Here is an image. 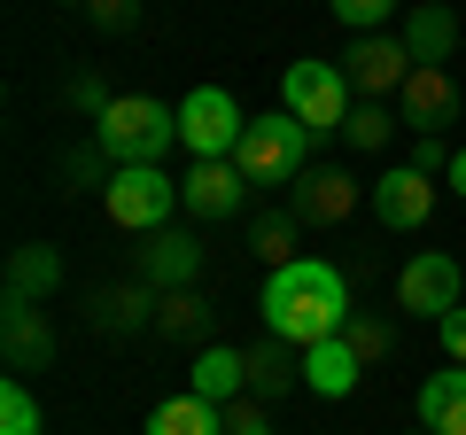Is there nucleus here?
I'll use <instances>...</instances> for the list:
<instances>
[{
    "label": "nucleus",
    "mask_w": 466,
    "mask_h": 435,
    "mask_svg": "<svg viewBox=\"0 0 466 435\" xmlns=\"http://www.w3.org/2000/svg\"><path fill=\"white\" fill-rule=\"evenodd\" d=\"M404 47H412V63H451V47H459V16H451L443 0H412V16H404Z\"/></svg>",
    "instance_id": "obj_17"
},
{
    "label": "nucleus",
    "mask_w": 466,
    "mask_h": 435,
    "mask_svg": "<svg viewBox=\"0 0 466 435\" xmlns=\"http://www.w3.org/2000/svg\"><path fill=\"white\" fill-rule=\"evenodd\" d=\"M171 140H179V109L156 101V94H116L94 117V148L109 156V171L116 164H156Z\"/></svg>",
    "instance_id": "obj_2"
},
{
    "label": "nucleus",
    "mask_w": 466,
    "mask_h": 435,
    "mask_svg": "<svg viewBox=\"0 0 466 435\" xmlns=\"http://www.w3.org/2000/svg\"><path fill=\"white\" fill-rule=\"evenodd\" d=\"M148 435H226V404H210V397H164L148 412Z\"/></svg>",
    "instance_id": "obj_21"
},
{
    "label": "nucleus",
    "mask_w": 466,
    "mask_h": 435,
    "mask_svg": "<svg viewBox=\"0 0 466 435\" xmlns=\"http://www.w3.org/2000/svg\"><path fill=\"white\" fill-rule=\"evenodd\" d=\"M179 195H187V210H195V218H233L241 202H249V179H241V164L226 156V164H195L179 179Z\"/></svg>",
    "instance_id": "obj_14"
},
{
    "label": "nucleus",
    "mask_w": 466,
    "mask_h": 435,
    "mask_svg": "<svg viewBox=\"0 0 466 435\" xmlns=\"http://www.w3.org/2000/svg\"><path fill=\"white\" fill-rule=\"evenodd\" d=\"M451 156H459L451 140H435V133H412V156H404V164H412V171H428V179H443V171H451Z\"/></svg>",
    "instance_id": "obj_28"
},
{
    "label": "nucleus",
    "mask_w": 466,
    "mask_h": 435,
    "mask_svg": "<svg viewBox=\"0 0 466 435\" xmlns=\"http://www.w3.org/2000/svg\"><path fill=\"white\" fill-rule=\"evenodd\" d=\"M342 140H350L358 156H381L389 140H397V117H389L381 101H358V109H350V125H342Z\"/></svg>",
    "instance_id": "obj_26"
},
{
    "label": "nucleus",
    "mask_w": 466,
    "mask_h": 435,
    "mask_svg": "<svg viewBox=\"0 0 466 435\" xmlns=\"http://www.w3.org/2000/svg\"><path fill=\"white\" fill-rule=\"evenodd\" d=\"M342 78H350V94H358V101H381V94H397V86L412 78V47L389 39V32H358V39H350V55H342Z\"/></svg>",
    "instance_id": "obj_8"
},
{
    "label": "nucleus",
    "mask_w": 466,
    "mask_h": 435,
    "mask_svg": "<svg viewBox=\"0 0 466 435\" xmlns=\"http://www.w3.org/2000/svg\"><path fill=\"white\" fill-rule=\"evenodd\" d=\"M187 389L210 404H241L249 397V350H233V342H210V350L195 358V373H187Z\"/></svg>",
    "instance_id": "obj_16"
},
{
    "label": "nucleus",
    "mask_w": 466,
    "mask_h": 435,
    "mask_svg": "<svg viewBox=\"0 0 466 435\" xmlns=\"http://www.w3.org/2000/svg\"><path fill=\"white\" fill-rule=\"evenodd\" d=\"M342 342H350V350H358V358L373 366V358H389V342H397V327H389V319H350V327H342Z\"/></svg>",
    "instance_id": "obj_27"
},
{
    "label": "nucleus",
    "mask_w": 466,
    "mask_h": 435,
    "mask_svg": "<svg viewBox=\"0 0 466 435\" xmlns=\"http://www.w3.org/2000/svg\"><path fill=\"white\" fill-rule=\"evenodd\" d=\"M133 280H148L156 296H171V288H195V280H202V241L187 234V226L140 234V249H133Z\"/></svg>",
    "instance_id": "obj_10"
},
{
    "label": "nucleus",
    "mask_w": 466,
    "mask_h": 435,
    "mask_svg": "<svg viewBox=\"0 0 466 435\" xmlns=\"http://www.w3.org/2000/svg\"><path fill=\"white\" fill-rule=\"evenodd\" d=\"M459 288H466L459 257L420 249L412 265L397 272V311H412V319H451V311H459Z\"/></svg>",
    "instance_id": "obj_7"
},
{
    "label": "nucleus",
    "mask_w": 466,
    "mask_h": 435,
    "mask_svg": "<svg viewBox=\"0 0 466 435\" xmlns=\"http://www.w3.org/2000/svg\"><path fill=\"white\" fill-rule=\"evenodd\" d=\"M55 288H63V257H55L47 241L8 249V296H16V303H47Z\"/></svg>",
    "instance_id": "obj_19"
},
{
    "label": "nucleus",
    "mask_w": 466,
    "mask_h": 435,
    "mask_svg": "<svg viewBox=\"0 0 466 435\" xmlns=\"http://www.w3.org/2000/svg\"><path fill=\"white\" fill-rule=\"evenodd\" d=\"M226 435H272V420H265V404H257V397H241V404H226Z\"/></svg>",
    "instance_id": "obj_32"
},
{
    "label": "nucleus",
    "mask_w": 466,
    "mask_h": 435,
    "mask_svg": "<svg viewBox=\"0 0 466 435\" xmlns=\"http://www.w3.org/2000/svg\"><path fill=\"white\" fill-rule=\"evenodd\" d=\"M420 428H435V435H466V366L428 373V381H420Z\"/></svg>",
    "instance_id": "obj_20"
},
{
    "label": "nucleus",
    "mask_w": 466,
    "mask_h": 435,
    "mask_svg": "<svg viewBox=\"0 0 466 435\" xmlns=\"http://www.w3.org/2000/svg\"><path fill=\"white\" fill-rule=\"evenodd\" d=\"M241 133H249V117H241V101H233L226 86H195V94L179 101V148L195 156V164H226V156L241 148Z\"/></svg>",
    "instance_id": "obj_6"
},
{
    "label": "nucleus",
    "mask_w": 466,
    "mask_h": 435,
    "mask_svg": "<svg viewBox=\"0 0 466 435\" xmlns=\"http://www.w3.org/2000/svg\"><path fill=\"white\" fill-rule=\"evenodd\" d=\"M109 101H116V94H109V86L94 78V70H78V78H70V109H86V117H101Z\"/></svg>",
    "instance_id": "obj_31"
},
{
    "label": "nucleus",
    "mask_w": 466,
    "mask_h": 435,
    "mask_svg": "<svg viewBox=\"0 0 466 435\" xmlns=\"http://www.w3.org/2000/svg\"><path fill=\"white\" fill-rule=\"evenodd\" d=\"M397 101H404V125H412V133H435V140H443L451 125H459V109H466L451 63H412V78L397 86Z\"/></svg>",
    "instance_id": "obj_9"
},
{
    "label": "nucleus",
    "mask_w": 466,
    "mask_h": 435,
    "mask_svg": "<svg viewBox=\"0 0 466 435\" xmlns=\"http://www.w3.org/2000/svg\"><path fill=\"white\" fill-rule=\"evenodd\" d=\"M327 8L350 24V32H381V16L397 8V0H327Z\"/></svg>",
    "instance_id": "obj_29"
},
{
    "label": "nucleus",
    "mask_w": 466,
    "mask_h": 435,
    "mask_svg": "<svg viewBox=\"0 0 466 435\" xmlns=\"http://www.w3.org/2000/svg\"><path fill=\"white\" fill-rule=\"evenodd\" d=\"M303 381V350H296V342H257V350H249V397H288V389H296Z\"/></svg>",
    "instance_id": "obj_22"
},
{
    "label": "nucleus",
    "mask_w": 466,
    "mask_h": 435,
    "mask_svg": "<svg viewBox=\"0 0 466 435\" xmlns=\"http://www.w3.org/2000/svg\"><path fill=\"white\" fill-rule=\"evenodd\" d=\"M156 303L164 296L148 280H125V288H101L86 319H94V335H140V327H156Z\"/></svg>",
    "instance_id": "obj_15"
},
{
    "label": "nucleus",
    "mask_w": 466,
    "mask_h": 435,
    "mask_svg": "<svg viewBox=\"0 0 466 435\" xmlns=\"http://www.w3.org/2000/svg\"><path fill=\"white\" fill-rule=\"evenodd\" d=\"M101 202H109V226H125V234H164L187 195H179V179L164 164H116L109 187H101Z\"/></svg>",
    "instance_id": "obj_5"
},
{
    "label": "nucleus",
    "mask_w": 466,
    "mask_h": 435,
    "mask_svg": "<svg viewBox=\"0 0 466 435\" xmlns=\"http://www.w3.org/2000/svg\"><path fill=\"white\" fill-rule=\"evenodd\" d=\"M202 327H210V303H202L195 288H171V296L156 303V335L164 342H195Z\"/></svg>",
    "instance_id": "obj_23"
},
{
    "label": "nucleus",
    "mask_w": 466,
    "mask_h": 435,
    "mask_svg": "<svg viewBox=\"0 0 466 435\" xmlns=\"http://www.w3.org/2000/svg\"><path fill=\"white\" fill-rule=\"evenodd\" d=\"M86 16H94L101 32H133V24H140V0H86Z\"/></svg>",
    "instance_id": "obj_30"
},
{
    "label": "nucleus",
    "mask_w": 466,
    "mask_h": 435,
    "mask_svg": "<svg viewBox=\"0 0 466 435\" xmlns=\"http://www.w3.org/2000/svg\"><path fill=\"white\" fill-rule=\"evenodd\" d=\"M0 435H47V420H39V397L24 373H8L0 381Z\"/></svg>",
    "instance_id": "obj_25"
},
{
    "label": "nucleus",
    "mask_w": 466,
    "mask_h": 435,
    "mask_svg": "<svg viewBox=\"0 0 466 435\" xmlns=\"http://www.w3.org/2000/svg\"><path fill=\"white\" fill-rule=\"evenodd\" d=\"M0 358H8V373H47L55 366V319H47V303H16V296H8V311H0Z\"/></svg>",
    "instance_id": "obj_12"
},
{
    "label": "nucleus",
    "mask_w": 466,
    "mask_h": 435,
    "mask_svg": "<svg viewBox=\"0 0 466 435\" xmlns=\"http://www.w3.org/2000/svg\"><path fill=\"white\" fill-rule=\"evenodd\" d=\"M358 373H366V358L350 350L342 335L303 350V389H311V397H350V389H358Z\"/></svg>",
    "instance_id": "obj_18"
},
{
    "label": "nucleus",
    "mask_w": 466,
    "mask_h": 435,
    "mask_svg": "<svg viewBox=\"0 0 466 435\" xmlns=\"http://www.w3.org/2000/svg\"><path fill=\"white\" fill-rule=\"evenodd\" d=\"M443 179H451V187H459V195H466V148L451 156V171H443Z\"/></svg>",
    "instance_id": "obj_35"
},
{
    "label": "nucleus",
    "mask_w": 466,
    "mask_h": 435,
    "mask_svg": "<svg viewBox=\"0 0 466 435\" xmlns=\"http://www.w3.org/2000/svg\"><path fill=\"white\" fill-rule=\"evenodd\" d=\"M435 335H443V358H451V366H466V303H459L451 319H435Z\"/></svg>",
    "instance_id": "obj_33"
},
{
    "label": "nucleus",
    "mask_w": 466,
    "mask_h": 435,
    "mask_svg": "<svg viewBox=\"0 0 466 435\" xmlns=\"http://www.w3.org/2000/svg\"><path fill=\"white\" fill-rule=\"evenodd\" d=\"M303 156H311V125L288 117V109H272V117H249L233 164H241L249 187H296L303 179Z\"/></svg>",
    "instance_id": "obj_3"
},
{
    "label": "nucleus",
    "mask_w": 466,
    "mask_h": 435,
    "mask_svg": "<svg viewBox=\"0 0 466 435\" xmlns=\"http://www.w3.org/2000/svg\"><path fill=\"white\" fill-rule=\"evenodd\" d=\"M280 109L311 125V140H327V133H342V125H350L358 94H350L342 63H319V55H303V63L280 70Z\"/></svg>",
    "instance_id": "obj_4"
},
{
    "label": "nucleus",
    "mask_w": 466,
    "mask_h": 435,
    "mask_svg": "<svg viewBox=\"0 0 466 435\" xmlns=\"http://www.w3.org/2000/svg\"><path fill=\"white\" fill-rule=\"evenodd\" d=\"M366 195H373V218L397 226V234H420V226L435 218V179H428V171H412V164H389Z\"/></svg>",
    "instance_id": "obj_11"
},
{
    "label": "nucleus",
    "mask_w": 466,
    "mask_h": 435,
    "mask_svg": "<svg viewBox=\"0 0 466 435\" xmlns=\"http://www.w3.org/2000/svg\"><path fill=\"white\" fill-rule=\"evenodd\" d=\"M412 435H435V428H412Z\"/></svg>",
    "instance_id": "obj_36"
},
{
    "label": "nucleus",
    "mask_w": 466,
    "mask_h": 435,
    "mask_svg": "<svg viewBox=\"0 0 466 435\" xmlns=\"http://www.w3.org/2000/svg\"><path fill=\"white\" fill-rule=\"evenodd\" d=\"M257 311H265V335L272 342L311 350V342H334L350 327V280L327 265V257H296V265H280L265 280Z\"/></svg>",
    "instance_id": "obj_1"
},
{
    "label": "nucleus",
    "mask_w": 466,
    "mask_h": 435,
    "mask_svg": "<svg viewBox=\"0 0 466 435\" xmlns=\"http://www.w3.org/2000/svg\"><path fill=\"white\" fill-rule=\"evenodd\" d=\"M78 8H86V0H78Z\"/></svg>",
    "instance_id": "obj_37"
},
{
    "label": "nucleus",
    "mask_w": 466,
    "mask_h": 435,
    "mask_svg": "<svg viewBox=\"0 0 466 435\" xmlns=\"http://www.w3.org/2000/svg\"><path fill=\"white\" fill-rule=\"evenodd\" d=\"M296 226H303L296 210H265V218H257V226H249V249L265 257L272 272H280V265H296Z\"/></svg>",
    "instance_id": "obj_24"
},
{
    "label": "nucleus",
    "mask_w": 466,
    "mask_h": 435,
    "mask_svg": "<svg viewBox=\"0 0 466 435\" xmlns=\"http://www.w3.org/2000/svg\"><path fill=\"white\" fill-rule=\"evenodd\" d=\"M101 164H109L101 148H70V179H78V187H109V179H101Z\"/></svg>",
    "instance_id": "obj_34"
},
{
    "label": "nucleus",
    "mask_w": 466,
    "mask_h": 435,
    "mask_svg": "<svg viewBox=\"0 0 466 435\" xmlns=\"http://www.w3.org/2000/svg\"><path fill=\"white\" fill-rule=\"evenodd\" d=\"M288 210H296L303 226H342V218L358 210V179H350V171H303L296 195H288Z\"/></svg>",
    "instance_id": "obj_13"
}]
</instances>
